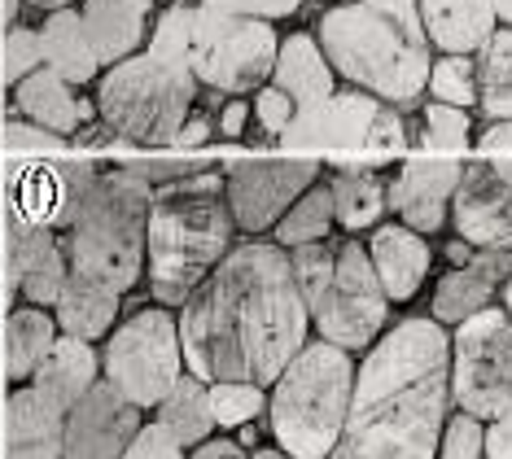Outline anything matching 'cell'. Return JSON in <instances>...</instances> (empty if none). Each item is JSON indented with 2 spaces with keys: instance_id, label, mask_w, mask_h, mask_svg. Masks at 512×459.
<instances>
[{
  "instance_id": "1",
  "label": "cell",
  "mask_w": 512,
  "mask_h": 459,
  "mask_svg": "<svg viewBox=\"0 0 512 459\" xmlns=\"http://www.w3.org/2000/svg\"><path fill=\"white\" fill-rule=\"evenodd\" d=\"M176 328L184 368L202 381H276L311 328L289 250L276 241L232 245L184 298Z\"/></svg>"
},
{
  "instance_id": "2",
  "label": "cell",
  "mask_w": 512,
  "mask_h": 459,
  "mask_svg": "<svg viewBox=\"0 0 512 459\" xmlns=\"http://www.w3.org/2000/svg\"><path fill=\"white\" fill-rule=\"evenodd\" d=\"M451 411V337L412 315L368 346L355 368L342 438L329 459H438Z\"/></svg>"
},
{
  "instance_id": "3",
  "label": "cell",
  "mask_w": 512,
  "mask_h": 459,
  "mask_svg": "<svg viewBox=\"0 0 512 459\" xmlns=\"http://www.w3.org/2000/svg\"><path fill=\"white\" fill-rule=\"evenodd\" d=\"M71 202L57 223L66 263L114 293H132L145 276V232L154 184L123 162L62 158Z\"/></svg>"
},
{
  "instance_id": "4",
  "label": "cell",
  "mask_w": 512,
  "mask_h": 459,
  "mask_svg": "<svg viewBox=\"0 0 512 459\" xmlns=\"http://www.w3.org/2000/svg\"><path fill=\"white\" fill-rule=\"evenodd\" d=\"M316 40L337 75L377 101L412 105L429 84L434 44L416 0H337Z\"/></svg>"
},
{
  "instance_id": "5",
  "label": "cell",
  "mask_w": 512,
  "mask_h": 459,
  "mask_svg": "<svg viewBox=\"0 0 512 459\" xmlns=\"http://www.w3.org/2000/svg\"><path fill=\"white\" fill-rule=\"evenodd\" d=\"M232 228L237 223L224 197V175L215 167L154 184L145 232V276L154 302L180 311L184 298L232 250Z\"/></svg>"
},
{
  "instance_id": "6",
  "label": "cell",
  "mask_w": 512,
  "mask_h": 459,
  "mask_svg": "<svg viewBox=\"0 0 512 459\" xmlns=\"http://www.w3.org/2000/svg\"><path fill=\"white\" fill-rule=\"evenodd\" d=\"M307 320L342 350H368L390 320V298L372 272L368 245L355 237H324L289 250Z\"/></svg>"
},
{
  "instance_id": "7",
  "label": "cell",
  "mask_w": 512,
  "mask_h": 459,
  "mask_svg": "<svg viewBox=\"0 0 512 459\" xmlns=\"http://www.w3.org/2000/svg\"><path fill=\"white\" fill-rule=\"evenodd\" d=\"M355 390V359L351 350L333 341H307L285 372L276 376L272 403H267V425L276 446L289 459H329L342 438L346 407Z\"/></svg>"
},
{
  "instance_id": "8",
  "label": "cell",
  "mask_w": 512,
  "mask_h": 459,
  "mask_svg": "<svg viewBox=\"0 0 512 459\" xmlns=\"http://www.w3.org/2000/svg\"><path fill=\"white\" fill-rule=\"evenodd\" d=\"M197 105V75L184 62L132 53L97 79V119L123 145L167 149Z\"/></svg>"
},
{
  "instance_id": "9",
  "label": "cell",
  "mask_w": 512,
  "mask_h": 459,
  "mask_svg": "<svg viewBox=\"0 0 512 459\" xmlns=\"http://www.w3.org/2000/svg\"><path fill=\"white\" fill-rule=\"evenodd\" d=\"M189 372L180 350V328L171 306H141L123 324L110 328L101 350V376L119 394H127L141 411H154L162 394Z\"/></svg>"
},
{
  "instance_id": "10",
  "label": "cell",
  "mask_w": 512,
  "mask_h": 459,
  "mask_svg": "<svg viewBox=\"0 0 512 459\" xmlns=\"http://www.w3.org/2000/svg\"><path fill=\"white\" fill-rule=\"evenodd\" d=\"M276 27L263 18H237L224 9L193 5L189 27V70L197 84L241 97V92H259L276 66Z\"/></svg>"
},
{
  "instance_id": "11",
  "label": "cell",
  "mask_w": 512,
  "mask_h": 459,
  "mask_svg": "<svg viewBox=\"0 0 512 459\" xmlns=\"http://www.w3.org/2000/svg\"><path fill=\"white\" fill-rule=\"evenodd\" d=\"M451 407L477 420L512 416V315L482 306L451 337Z\"/></svg>"
},
{
  "instance_id": "12",
  "label": "cell",
  "mask_w": 512,
  "mask_h": 459,
  "mask_svg": "<svg viewBox=\"0 0 512 459\" xmlns=\"http://www.w3.org/2000/svg\"><path fill=\"white\" fill-rule=\"evenodd\" d=\"M320 158L316 153H285V158H241L224 175V197L232 223L250 237L276 228L289 206L316 184Z\"/></svg>"
},
{
  "instance_id": "13",
  "label": "cell",
  "mask_w": 512,
  "mask_h": 459,
  "mask_svg": "<svg viewBox=\"0 0 512 459\" xmlns=\"http://www.w3.org/2000/svg\"><path fill=\"white\" fill-rule=\"evenodd\" d=\"M456 237L473 250H512V158L464 162L456 197H451Z\"/></svg>"
},
{
  "instance_id": "14",
  "label": "cell",
  "mask_w": 512,
  "mask_h": 459,
  "mask_svg": "<svg viewBox=\"0 0 512 459\" xmlns=\"http://www.w3.org/2000/svg\"><path fill=\"white\" fill-rule=\"evenodd\" d=\"M145 425V411L101 376L92 390L66 411L62 459H119Z\"/></svg>"
},
{
  "instance_id": "15",
  "label": "cell",
  "mask_w": 512,
  "mask_h": 459,
  "mask_svg": "<svg viewBox=\"0 0 512 459\" xmlns=\"http://www.w3.org/2000/svg\"><path fill=\"white\" fill-rule=\"evenodd\" d=\"M464 162L456 153H407L399 171L386 184V210L399 215V223L425 232H438L451 219V197H456Z\"/></svg>"
},
{
  "instance_id": "16",
  "label": "cell",
  "mask_w": 512,
  "mask_h": 459,
  "mask_svg": "<svg viewBox=\"0 0 512 459\" xmlns=\"http://www.w3.org/2000/svg\"><path fill=\"white\" fill-rule=\"evenodd\" d=\"M381 101L364 88L333 92L316 105L294 110V119L285 123V132L276 136L285 153H342V149H364L368 127L377 119Z\"/></svg>"
},
{
  "instance_id": "17",
  "label": "cell",
  "mask_w": 512,
  "mask_h": 459,
  "mask_svg": "<svg viewBox=\"0 0 512 459\" xmlns=\"http://www.w3.org/2000/svg\"><path fill=\"white\" fill-rule=\"evenodd\" d=\"M5 237H9V254H5L9 293H18L31 306H49L53 311L57 293H62L66 276H71V263H66L57 228H40V223L5 215Z\"/></svg>"
},
{
  "instance_id": "18",
  "label": "cell",
  "mask_w": 512,
  "mask_h": 459,
  "mask_svg": "<svg viewBox=\"0 0 512 459\" xmlns=\"http://www.w3.org/2000/svg\"><path fill=\"white\" fill-rule=\"evenodd\" d=\"M0 416H5V459H62L66 411L31 381L5 394Z\"/></svg>"
},
{
  "instance_id": "19",
  "label": "cell",
  "mask_w": 512,
  "mask_h": 459,
  "mask_svg": "<svg viewBox=\"0 0 512 459\" xmlns=\"http://www.w3.org/2000/svg\"><path fill=\"white\" fill-rule=\"evenodd\" d=\"M512 272V250H473L464 263H456L434 289V306L429 320H438L442 328L469 320L473 311L491 306V298L504 289V280Z\"/></svg>"
},
{
  "instance_id": "20",
  "label": "cell",
  "mask_w": 512,
  "mask_h": 459,
  "mask_svg": "<svg viewBox=\"0 0 512 459\" xmlns=\"http://www.w3.org/2000/svg\"><path fill=\"white\" fill-rule=\"evenodd\" d=\"M372 272H377L381 289L390 302H412L421 293L429 267H434V250L416 228L407 223H386V228H372L368 241Z\"/></svg>"
},
{
  "instance_id": "21",
  "label": "cell",
  "mask_w": 512,
  "mask_h": 459,
  "mask_svg": "<svg viewBox=\"0 0 512 459\" xmlns=\"http://www.w3.org/2000/svg\"><path fill=\"white\" fill-rule=\"evenodd\" d=\"M14 114L49 127L57 136H75L84 123L97 119V101L79 97L75 84H66L57 70L40 66L22 84H14Z\"/></svg>"
},
{
  "instance_id": "22",
  "label": "cell",
  "mask_w": 512,
  "mask_h": 459,
  "mask_svg": "<svg viewBox=\"0 0 512 459\" xmlns=\"http://www.w3.org/2000/svg\"><path fill=\"white\" fill-rule=\"evenodd\" d=\"M71 202L66 171L53 158H22L5 171V215H18L40 228H57Z\"/></svg>"
},
{
  "instance_id": "23",
  "label": "cell",
  "mask_w": 512,
  "mask_h": 459,
  "mask_svg": "<svg viewBox=\"0 0 512 459\" xmlns=\"http://www.w3.org/2000/svg\"><path fill=\"white\" fill-rule=\"evenodd\" d=\"M425 35L438 53H482L495 35L499 18L491 0H416Z\"/></svg>"
},
{
  "instance_id": "24",
  "label": "cell",
  "mask_w": 512,
  "mask_h": 459,
  "mask_svg": "<svg viewBox=\"0 0 512 459\" xmlns=\"http://www.w3.org/2000/svg\"><path fill=\"white\" fill-rule=\"evenodd\" d=\"M92 381H101V355L92 350V341H79L71 333H57L53 350L31 372V385L40 394H49L62 411H71L92 390Z\"/></svg>"
},
{
  "instance_id": "25",
  "label": "cell",
  "mask_w": 512,
  "mask_h": 459,
  "mask_svg": "<svg viewBox=\"0 0 512 459\" xmlns=\"http://www.w3.org/2000/svg\"><path fill=\"white\" fill-rule=\"evenodd\" d=\"M36 31H40V57H44V66L57 70L66 84L84 88V84H92V79L101 75L97 49H92V40H88V31H84V18H79L75 5L44 14V22H40Z\"/></svg>"
},
{
  "instance_id": "26",
  "label": "cell",
  "mask_w": 512,
  "mask_h": 459,
  "mask_svg": "<svg viewBox=\"0 0 512 459\" xmlns=\"http://www.w3.org/2000/svg\"><path fill=\"white\" fill-rule=\"evenodd\" d=\"M79 18H84V31L101 66L141 53L149 35V14L132 0H79Z\"/></svg>"
},
{
  "instance_id": "27",
  "label": "cell",
  "mask_w": 512,
  "mask_h": 459,
  "mask_svg": "<svg viewBox=\"0 0 512 459\" xmlns=\"http://www.w3.org/2000/svg\"><path fill=\"white\" fill-rule=\"evenodd\" d=\"M272 84L302 110V105H316L324 97H333L337 92V70H333L329 57H324L320 40H311V35L298 31V35H289L281 49H276Z\"/></svg>"
},
{
  "instance_id": "28",
  "label": "cell",
  "mask_w": 512,
  "mask_h": 459,
  "mask_svg": "<svg viewBox=\"0 0 512 459\" xmlns=\"http://www.w3.org/2000/svg\"><path fill=\"white\" fill-rule=\"evenodd\" d=\"M119 302H123V293H114L106 285H97V280L71 272L62 293H57V302H53L57 333H71L79 341L110 337V328L119 324Z\"/></svg>"
},
{
  "instance_id": "29",
  "label": "cell",
  "mask_w": 512,
  "mask_h": 459,
  "mask_svg": "<svg viewBox=\"0 0 512 459\" xmlns=\"http://www.w3.org/2000/svg\"><path fill=\"white\" fill-rule=\"evenodd\" d=\"M5 376L14 385L22 381H31V372L44 363V355L53 350V341H57V320H53V311L49 306H31V302H22L9 311V320H5Z\"/></svg>"
},
{
  "instance_id": "30",
  "label": "cell",
  "mask_w": 512,
  "mask_h": 459,
  "mask_svg": "<svg viewBox=\"0 0 512 459\" xmlns=\"http://www.w3.org/2000/svg\"><path fill=\"white\" fill-rule=\"evenodd\" d=\"M154 420L184 446V451H193L197 442L211 438L215 416H211V390H206L202 376L184 372L180 381L162 394V403L154 407Z\"/></svg>"
},
{
  "instance_id": "31",
  "label": "cell",
  "mask_w": 512,
  "mask_h": 459,
  "mask_svg": "<svg viewBox=\"0 0 512 459\" xmlns=\"http://www.w3.org/2000/svg\"><path fill=\"white\" fill-rule=\"evenodd\" d=\"M477 105L486 123L512 119V27H495L477 62Z\"/></svg>"
},
{
  "instance_id": "32",
  "label": "cell",
  "mask_w": 512,
  "mask_h": 459,
  "mask_svg": "<svg viewBox=\"0 0 512 459\" xmlns=\"http://www.w3.org/2000/svg\"><path fill=\"white\" fill-rule=\"evenodd\" d=\"M333 188V210L346 232H364L386 215V180L377 171H337Z\"/></svg>"
},
{
  "instance_id": "33",
  "label": "cell",
  "mask_w": 512,
  "mask_h": 459,
  "mask_svg": "<svg viewBox=\"0 0 512 459\" xmlns=\"http://www.w3.org/2000/svg\"><path fill=\"white\" fill-rule=\"evenodd\" d=\"M337 223V210H333V188L329 184H311L307 193L298 197L294 206L281 215L276 223V245L294 250V245H307V241H324Z\"/></svg>"
},
{
  "instance_id": "34",
  "label": "cell",
  "mask_w": 512,
  "mask_h": 459,
  "mask_svg": "<svg viewBox=\"0 0 512 459\" xmlns=\"http://www.w3.org/2000/svg\"><path fill=\"white\" fill-rule=\"evenodd\" d=\"M425 88L434 92V101L469 110V105H477V62L469 53H442L438 62H429V84Z\"/></svg>"
},
{
  "instance_id": "35",
  "label": "cell",
  "mask_w": 512,
  "mask_h": 459,
  "mask_svg": "<svg viewBox=\"0 0 512 459\" xmlns=\"http://www.w3.org/2000/svg\"><path fill=\"white\" fill-rule=\"evenodd\" d=\"M206 390H211V416H215V425H224V429L250 425V420L263 416V407H267L263 385H254V381H211Z\"/></svg>"
},
{
  "instance_id": "36",
  "label": "cell",
  "mask_w": 512,
  "mask_h": 459,
  "mask_svg": "<svg viewBox=\"0 0 512 459\" xmlns=\"http://www.w3.org/2000/svg\"><path fill=\"white\" fill-rule=\"evenodd\" d=\"M421 140H425L429 153H464V149L473 145L469 110H460V105H447V101H429L425 105Z\"/></svg>"
},
{
  "instance_id": "37",
  "label": "cell",
  "mask_w": 512,
  "mask_h": 459,
  "mask_svg": "<svg viewBox=\"0 0 512 459\" xmlns=\"http://www.w3.org/2000/svg\"><path fill=\"white\" fill-rule=\"evenodd\" d=\"M0 149L18 153V158H62L71 149V136H57L22 114H9V119H0Z\"/></svg>"
},
{
  "instance_id": "38",
  "label": "cell",
  "mask_w": 512,
  "mask_h": 459,
  "mask_svg": "<svg viewBox=\"0 0 512 459\" xmlns=\"http://www.w3.org/2000/svg\"><path fill=\"white\" fill-rule=\"evenodd\" d=\"M40 66H44V57H40V31L36 27L14 22V27L0 31V84L14 88Z\"/></svg>"
},
{
  "instance_id": "39",
  "label": "cell",
  "mask_w": 512,
  "mask_h": 459,
  "mask_svg": "<svg viewBox=\"0 0 512 459\" xmlns=\"http://www.w3.org/2000/svg\"><path fill=\"white\" fill-rule=\"evenodd\" d=\"M189 27H193V5H167L154 22V31L145 35V53L162 57V62H184L189 66Z\"/></svg>"
},
{
  "instance_id": "40",
  "label": "cell",
  "mask_w": 512,
  "mask_h": 459,
  "mask_svg": "<svg viewBox=\"0 0 512 459\" xmlns=\"http://www.w3.org/2000/svg\"><path fill=\"white\" fill-rule=\"evenodd\" d=\"M482 438H486V420L456 411L442 425V442H438V459H482Z\"/></svg>"
},
{
  "instance_id": "41",
  "label": "cell",
  "mask_w": 512,
  "mask_h": 459,
  "mask_svg": "<svg viewBox=\"0 0 512 459\" xmlns=\"http://www.w3.org/2000/svg\"><path fill=\"white\" fill-rule=\"evenodd\" d=\"M123 167L136 171L149 184H167V180H180V175L202 171L206 162L193 158V153H167V158H123Z\"/></svg>"
},
{
  "instance_id": "42",
  "label": "cell",
  "mask_w": 512,
  "mask_h": 459,
  "mask_svg": "<svg viewBox=\"0 0 512 459\" xmlns=\"http://www.w3.org/2000/svg\"><path fill=\"white\" fill-rule=\"evenodd\" d=\"M119 459H189V455H184V446L171 438L158 420H145L141 433H136L132 446H127Z\"/></svg>"
},
{
  "instance_id": "43",
  "label": "cell",
  "mask_w": 512,
  "mask_h": 459,
  "mask_svg": "<svg viewBox=\"0 0 512 459\" xmlns=\"http://www.w3.org/2000/svg\"><path fill=\"white\" fill-rule=\"evenodd\" d=\"M294 110H298V105L289 101L276 84H263L259 92H254V105H250V114L259 119V127H263L267 136H281V132H285V123L294 119Z\"/></svg>"
},
{
  "instance_id": "44",
  "label": "cell",
  "mask_w": 512,
  "mask_h": 459,
  "mask_svg": "<svg viewBox=\"0 0 512 459\" xmlns=\"http://www.w3.org/2000/svg\"><path fill=\"white\" fill-rule=\"evenodd\" d=\"M206 9H224V14H237V18H263V22H276V18H294L302 0H197Z\"/></svg>"
},
{
  "instance_id": "45",
  "label": "cell",
  "mask_w": 512,
  "mask_h": 459,
  "mask_svg": "<svg viewBox=\"0 0 512 459\" xmlns=\"http://www.w3.org/2000/svg\"><path fill=\"white\" fill-rule=\"evenodd\" d=\"M403 145H407V123L399 119V110H386V105H381L377 119H372V127H368L364 149H377V153H386V158H394Z\"/></svg>"
},
{
  "instance_id": "46",
  "label": "cell",
  "mask_w": 512,
  "mask_h": 459,
  "mask_svg": "<svg viewBox=\"0 0 512 459\" xmlns=\"http://www.w3.org/2000/svg\"><path fill=\"white\" fill-rule=\"evenodd\" d=\"M211 136H215V123L206 119L202 110H193L189 119L180 123V132H176V140H171V149H180V153H193V149L211 145Z\"/></svg>"
},
{
  "instance_id": "47",
  "label": "cell",
  "mask_w": 512,
  "mask_h": 459,
  "mask_svg": "<svg viewBox=\"0 0 512 459\" xmlns=\"http://www.w3.org/2000/svg\"><path fill=\"white\" fill-rule=\"evenodd\" d=\"M482 459H512V416L486 420V438H482Z\"/></svg>"
},
{
  "instance_id": "48",
  "label": "cell",
  "mask_w": 512,
  "mask_h": 459,
  "mask_svg": "<svg viewBox=\"0 0 512 459\" xmlns=\"http://www.w3.org/2000/svg\"><path fill=\"white\" fill-rule=\"evenodd\" d=\"M477 153H491V158H512V119L486 123V132L477 136Z\"/></svg>"
},
{
  "instance_id": "49",
  "label": "cell",
  "mask_w": 512,
  "mask_h": 459,
  "mask_svg": "<svg viewBox=\"0 0 512 459\" xmlns=\"http://www.w3.org/2000/svg\"><path fill=\"white\" fill-rule=\"evenodd\" d=\"M246 123H250V101H228V105H224V110H219L215 136L241 140V136H246Z\"/></svg>"
},
{
  "instance_id": "50",
  "label": "cell",
  "mask_w": 512,
  "mask_h": 459,
  "mask_svg": "<svg viewBox=\"0 0 512 459\" xmlns=\"http://www.w3.org/2000/svg\"><path fill=\"white\" fill-rule=\"evenodd\" d=\"M189 459H250V455H246V446H241L237 438H206V442L193 446Z\"/></svg>"
},
{
  "instance_id": "51",
  "label": "cell",
  "mask_w": 512,
  "mask_h": 459,
  "mask_svg": "<svg viewBox=\"0 0 512 459\" xmlns=\"http://www.w3.org/2000/svg\"><path fill=\"white\" fill-rule=\"evenodd\" d=\"M75 0H22V9H40V14H53V9H66Z\"/></svg>"
},
{
  "instance_id": "52",
  "label": "cell",
  "mask_w": 512,
  "mask_h": 459,
  "mask_svg": "<svg viewBox=\"0 0 512 459\" xmlns=\"http://www.w3.org/2000/svg\"><path fill=\"white\" fill-rule=\"evenodd\" d=\"M495 5V18L504 22V27H512V0H491Z\"/></svg>"
},
{
  "instance_id": "53",
  "label": "cell",
  "mask_w": 512,
  "mask_h": 459,
  "mask_svg": "<svg viewBox=\"0 0 512 459\" xmlns=\"http://www.w3.org/2000/svg\"><path fill=\"white\" fill-rule=\"evenodd\" d=\"M250 459H289L281 446H259V451H250Z\"/></svg>"
},
{
  "instance_id": "54",
  "label": "cell",
  "mask_w": 512,
  "mask_h": 459,
  "mask_svg": "<svg viewBox=\"0 0 512 459\" xmlns=\"http://www.w3.org/2000/svg\"><path fill=\"white\" fill-rule=\"evenodd\" d=\"M237 442H241V446H254V442H259V429H254V420H250V425H241Z\"/></svg>"
},
{
  "instance_id": "55",
  "label": "cell",
  "mask_w": 512,
  "mask_h": 459,
  "mask_svg": "<svg viewBox=\"0 0 512 459\" xmlns=\"http://www.w3.org/2000/svg\"><path fill=\"white\" fill-rule=\"evenodd\" d=\"M5 254H9V237H5V215H0V280H5Z\"/></svg>"
},
{
  "instance_id": "56",
  "label": "cell",
  "mask_w": 512,
  "mask_h": 459,
  "mask_svg": "<svg viewBox=\"0 0 512 459\" xmlns=\"http://www.w3.org/2000/svg\"><path fill=\"white\" fill-rule=\"evenodd\" d=\"M499 293H504V311L512 315V272H508V280H504V289H499Z\"/></svg>"
},
{
  "instance_id": "57",
  "label": "cell",
  "mask_w": 512,
  "mask_h": 459,
  "mask_svg": "<svg viewBox=\"0 0 512 459\" xmlns=\"http://www.w3.org/2000/svg\"><path fill=\"white\" fill-rule=\"evenodd\" d=\"M132 5H141V9H145V14H149V9H154V0H132Z\"/></svg>"
},
{
  "instance_id": "58",
  "label": "cell",
  "mask_w": 512,
  "mask_h": 459,
  "mask_svg": "<svg viewBox=\"0 0 512 459\" xmlns=\"http://www.w3.org/2000/svg\"><path fill=\"white\" fill-rule=\"evenodd\" d=\"M0 202H5V171H0Z\"/></svg>"
},
{
  "instance_id": "59",
  "label": "cell",
  "mask_w": 512,
  "mask_h": 459,
  "mask_svg": "<svg viewBox=\"0 0 512 459\" xmlns=\"http://www.w3.org/2000/svg\"><path fill=\"white\" fill-rule=\"evenodd\" d=\"M167 5H176V0H167Z\"/></svg>"
},
{
  "instance_id": "60",
  "label": "cell",
  "mask_w": 512,
  "mask_h": 459,
  "mask_svg": "<svg viewBox=\"0 0 512 459\" xmlns=\"http://www.w3.org/2000/svg\"><path fill=\"white\" fill-rule=\"evenodd\" d=\"M0 88H5V84H0Z\"/></svg>"
}]
</instances>
